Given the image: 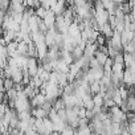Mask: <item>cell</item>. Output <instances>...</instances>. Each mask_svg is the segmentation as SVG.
<instances>
[{
  "instance_id": "cell-1",
  "label": "cell",
  "mask_w": 135,
  "mask_h": 135,
  "mask_svg": "<svg viewBox=\"0 0 135 135\" xmlns=\"http://www.w3.org/2000/svg\"><path fill=\"white\" fill-rule=\"evenodd\" d=\"M54 20H56V15H54V12H53L50 8H46L45 15H44V17H42V21H44V23L46 24V27L49 28V27L54 25Z\"/></svg>"
},
{
  "instance_id": "cell-2",
  "label": "cell",
  "mask_w": 135,
  "mask_h": 135,
  "mask_svg": "<svg viewBox=\"0 0 135 135\" xmlns=\"http://www.w3.org/2000/svg\"><path fill=\"white\" fill-rule=\"evenodd\" d=\"M65 8H66V2L65 0H57L56 4L50 7V9L54 12V15H61Z\"/></svg>"
},
{
  "instance_id": "cell-3",
  "label": "cell",
  "mask_w": 135,
  "mask_h": 135,
  "mask_svg": "<svg viewBox=\"0 0 135 135\" xmlns=\"http://www.w3.org/2000/svg\"><path fill=\"white\" fill-rule=\"evenodd\" d=\"M69 36H72V37H76L77 35H80V28H78V24L77 23H74V21H72V24H69L68 25V32H66Z\"/></svg>"
},
{
  "instance_id": "cell-4",
  "label": "cell",
  "mask_w": 135,
  "mask_h": 135,
  "mask_svg": "<svg viewBox=\"0 0 135 135\" xmlns=\"http://www.w3.org/2000/svg\"><path fill=\"white\" fill-rule=\"evenodd\" d=\"M99 33H102L105 37H111V36H113V33H114V29L110 27V24H109V23H105V24L101 27Z\"/></svg>"
},
{
  "instance_id": "cell-5",
  "label": "cell",
  "mask_w": 135,
  "mask_h": 135,
  "mask_svg": "<svg viewBox=\"0 0 135 135\" xmlns=\"http://www.w3.org/2000/svg\"><path fill=\"white\" fill-rule=\"evenodd\" d=\"M2 37L6 40V42H9V41L15 40V37H16V32L12 31V29H3V35H2Z\"/></svg>"
},
{
  "instance_id": "cell-6",
  "label": "cell",
  "mask_w": 135,
  "mask_h": 135,
  "mask_svg": "<svg viewBox=\"0 0 135 135\" xmlns=\"http://www.w3.org/2000/svg\"><path fill=\"white\" fill-rule=\"evenodd\" d=\"M94 57H95V60H97V62H98V65H103V62L106 61V58H107V54L106 53H103V52H101V50H95V53L93 54Z\"/></svg>"
},
{
  "instance_id": "cell-7",
  "label": "cell",
  "mask_w": 135,
  "mask_h": 135,
  "mask_svg": "<svg viewBox=\"0 0 135 135\" xmlns=\"http://www.w3.org/2000/svg\"><path fill=\"white\" fill-rule=\"evenodd\" d=\"M56 72L68 73V72H69V65H68L62 58H58V64H57V69H56Z\"/></svg>"
},
{
  "instance_id": "cell-8",
  "label": "cell",
  "mask_w": 135,
  "mask_h": 135,
  "mask_svg": "<svg viewBox=\"0 0 135 135\" xmlns=\"http://www.w3.org/2000/svg\"><path fill=\"white\" fill-rule=\"evenodd\" d=\"M27 50H28V44L24 42L23 40L17 42V48H16V52L17 54H23V56H27Z\"/></svg>"
},
{
  "instance_id": "cell-9",
  "label": "cell",
  "mask_w": 135,
  "mask_h": 135,
  "mask_svg": "<svg viewBox=\"0 0 135 135\" xmlns=\"http://www.w3.org/2000/svg\"><path fill=\"white\" fill-rule=\"evenodd\" d=\"M134 50H135V41L134 40H130V41H127L126 44L122 45V52L134 53Z\"/></svg>"
},
{
  "instance_id": "cell-10",
  "label": "cell",
  "mask_w": 135,
  "mask_h": 135,
  "mask_svg": "<svg viewBox=\"0 0 135 135\" xmlns=\"http://www.w3.org/2000/svg\"><path fill=\"white\" fill-rule=\"evenodd\" d=\"M70 53H72L73 60H77V58H81V57H82V54H84V49H82L80 45H74Z\"/></svg>"
},
{
  "instance_id": "cell-11",
  "label": "cell",
  "mask_w": 135,
  "mask_h": 135,
  "mask_svg": "<svg viewBox=\"0 0 135 135\" xmlns=\"http://www.w3.org/2000/svg\"><path fill=\"white\" fill-rule=\"evenodd\" d=\"M131 64H134V53L123 52V65H124V68L130 66Z\"/></svg>"
},
{
  "instance_id": "cell-12",
  "label": "cell",
  "mask_w": 135,
  "mask_h": 135,
  "mask_svg": "<svg viewBox=\"0 0 135 135\" xmlns=\"http://www.w3.org/2000/svg\"><path fill=\"white\" fill-rule=\"evenodd\" d=\"M52 107L56 109V110H60V109H64L65 107V102H64V98L62 97H56L52 102Z\"/></svg>"
},
{
  "instance_id": "cell-13",
  "label": "cell",
  "mask_w": 135,
  "mask_h": 135,
  "mask_svg": "<svg viewBox=\"0 0 135 135\" xmlns=\"http://www.w3.org/2000/svg\"><path fill=\"white\" fill-rule=\"evenodd\" d=\"M66 84H68V76H66V73L57 72V85L58 86H65Z\"/></svg>"
},
{
  "instance_id": "cell-14",
  "label": "cell",
  "mask_w": 135,
  "mask_h": 135,
  "mask_svg": "<svg viewBox=\"0 0 135 135\" xmlns=\"http://www.w3.org/2000/svg\"><path fill=\"white\" fill-rule=\"evenodd\" d=\"M124 101H126L127 110L134 111V110H135V98H134V94H128V97H127Z\"/></svg>"
},
{
  "instance_id": "cell-15",
  "label": "cell",
  "mask_w": 135,
  "mask_h": 135,
  "mask_svg": "<svg viewBox=\"0 0 135 135\" xmlns=\"http://www.w3.org/2000/svg\"><path fill=\"white\" fill-rule=\"evenodd\" d=\"M89 91H90L91 95L95 94V93H98L99 91V81L93 80L91 82H89Z\"/></svg>"
},
{
  "instance_id": "cell-16",
  "label": "cell",
  "mask_w": 135,
  "mask_h": 135,
  "mask_svg": "<svg viewBox=\"0 0 135 135\" xmlns=\"http://www.w3.org/2000/svg\"><path fill=\"white\" fill-rule=\"evenodd\" d=\"M23 93H24V95L27 97V98H32L33 95H35V91H33V86L32 85H24V88H23Z\"/></svg>"
},
{
  "instance_id": "cell-17",
  "label": "cell",
  "mask_w": 135,
  "mask_h": 135,
  "mask_svg": "<svg viewBox=\"0 0 135 135\" xmlns=\"http://www.w3.org/2000/svg\"><path fill=\"white\" fill-rule=\"evenodd\" d=\"M124 69V65L120 64V62H114L113 61V65H111V72L114 73H118V72H123Z\"/></svg>"
},
{
  "instance_id": "cell-18",
  "label": "cell",
  "mask_w": 135,
  "mask_h": 135,
  "mask_svg": "<svg viewBox=\"0 0 135 135\" xmlns=\"http://www.w3.org/2000/svg\"><path fill=\"white\" fill-rule=\"evenodd\" d=\"M45 11H46V8H44V7L40 4L38 7H36V8H35V15H36L37 17L42 19V17H44V15H45Z\"/></svg>"
},
{
  "instance_id": "cell-19",
  "label": "cell",
  "mask_w": 135,
  "mask_h": 135,
  "mask_svg": "<svg viewBox=\"0 0 135 135\" xmlns=\"http://www.w3.org/2000/svg\"><path fill=\"white\" fill-rule=\"evenodd\" d=\"M13 85H15V82L12 81V78H4V80H3V86H4V89H6V90L12 89V88H13Z\"/></svg>"
},
{
  "instance_id": "cell-20",
  "label": "cell",
  "mask_w": 135,
  "mask_h": 135,
  "mask_svg": "<svg viewBox=\"0 0 135 135\" xmlns=\"http://www.w3.org/2000/svg\"><path fill=\"white\" fill-rule=\"evenodd\" d=\"M49 74H50V72H46V70H44L38 77H40V80L42 81V82H48V80H49Z\"/></svg>"
},
{
  "instance_id": "cell-21",
  "label": "cell",
  "mask_w": 135,
  "mask_h": 135,
  "mask_svg": "<svg viewBox=\"0 0 135 135\" xmlns=\"http://www.w3.org/2000/svg\"><path fill=\"white\" fill-rule=\"evenodd\" d=\"M124 31V33H126V37H127V40L130 41V40H134V37H135V35H134V31H130V29H123Z\"/></svg>"
},
{
  "instance_id": "cell-22",
  "label": "cell",
  "mask_w": 135,
  "mask_h": 135,
  "mask_svg": "<svg viewBox=\"0 0 135 135\" xmlns=\"http://www.w3.org/2000/svg\"><path fill=\"white\" fill-rule=\"evenodd\" d=\"M88 0H73V6L74 7H80V6H84Z\"/></svg>"
},
{
  "instance_id": "cell-23",
  "label": "cell",
  "mask_w": 135,
  "mask_h": 135,
  "mask_svg": "<svg viewBox=\"0 0 135 135\" xmlns=\"http://www.w3.org/2000/svg\"><path fill=\"white\" fill-rule=\"evenodd\" d=\"M4 93H6V91H0V103L4 101Z\"/></svg>"
},
{
  "instance_id": "cell-24",
  "label": "cell",
  "mask_w": 135,
  "mask_h": 135,
  "mask_svg": "<svg viewBox=\"0 0 135 135\" xmlns=\"http://www.w3.org/2000/svg\"><path fill=\"white\" fill-rule=\"evenodd\" d=\"M2 35H3V28H2V25H0V37H2Z\"/></svg>"
}]
</instances>
